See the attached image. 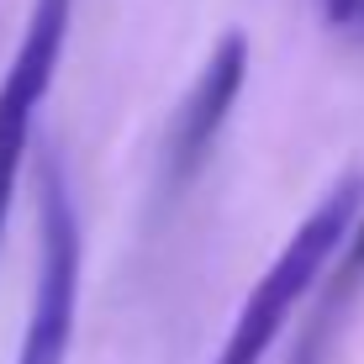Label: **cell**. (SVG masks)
Masks as SVG:
<instances>
[{
  "mask_svg": "<svg viewBox=\"0 0 364 364\" xmlns=\"http://www.w3.org/2000/svg\"><path fill=\"white\" fill-rule=\"evenodd\" d=\"M359 6H364V0H322V11H328V21H333V27H354Z\"/></svg>",
  "mask_w": 364,
  "mask_h": 364,
  "instance_id": "obj_6",
  "label": "cell"
},
{
  "mask_svg": "<svg viewBox=\"0 0 364 364\" xmlns=\"http://www.w3.org/2000/svg\"><path fill=\"white\" fill-rule=\"evenodd\" d=\"M359 200H364V180H359V174H343V180L301 217V228L285 237V248L274 254V264L259 274L254 291L243 296L228 343H222V354L211 364H264V354L274 348L280 328L291 322L296 301L317 285V274L328 269V259L343 248Z\"/></svg>",
  "mask_w": 364,
  "mask_h": 364,
  "instance_id": "obj_1",
  "label": "cell"
},
{
  "mask_svg": "<svg viewBox=\"0 0 364 364\" xmlns=\"http://www.w3.org/2000/svg\"><path fill=\"white\" fill-rule=\"evenodd\" d=\"M359 285H364V200H359L354 222H348L343 259H338L333 285H328V296H322L317 317H311V333L301 338V348H296V364H322V354H328V343L338 333V322H343V311H348V301L359 296Z\"/></svg>",
  "mask_w": 364,
  "mask_h": 364,
  "instance_id": "obj_5",
  "label": "cell"
},
{
  "mask_svg": "<svg viewBox=\"0 0 364 364\" xmlns=\"http://www.w3.org/2000/svg\"><path fill=\"white\" fill-rule=\"evenodd\" d=\"M354 27H364V6H359V16H354Z\"/></svg>",
  "mask_w": 364,
  "mask_h": 364,
  "instance_id": "obj_7",
  "label": "cell"
},
{
  "mask_svg": "<svg viewBox=\"0 0 364 364\" xmlns=\"http://www.w3.org/2000/svg\"><path fill=\"white\" fill-rule=\"evenodd\" d=\"M80 274L85 232L80 211H74V191L58 164H43L37 174V280L16 364H69L74 317H80Z\"/></svg>",
  "mask_w": 364,
  "mask_h": 364,
  "instance_id": "obj_2",
  "label": "cell"
},
{
  "mask_svg": "<svg viewBox=\"0 0 364 364\" xmlns=\"http://www.w3.org/2000/svg\"><path fill=\"white\" fill-rule=\"evenodd\" d=\"M248 80V32L232 27L211 43L206 64L191 80L185 100L174 106V122H169V143H164V185L169 191H185L206 159L217 154V137L228 127L232 106H237V90Z\"/></svg>",
  "mask_w": 364,
  "mask_h": 364,
  "instance_id": "obj_4",
  "label": "cell"
},
{
  "mask_svg": "<svg viewBox=\"0 0 364 364\" xmlns=\"http://www.w3.org/2000/svg\"><path fill=\"white\" fill-rule=\"evenodd\" d=\"M69 16H74V0H32L16 58L0 80V237H6L11 196H16L21 159H27V143H32V117L53 90L58 58H64V43H69Z\"/></svg>",
  "mask_w": 364,
  "mask_h": 364,
  "instance_id": "obj_3",
  "label": "cell"
}]
</instances>
